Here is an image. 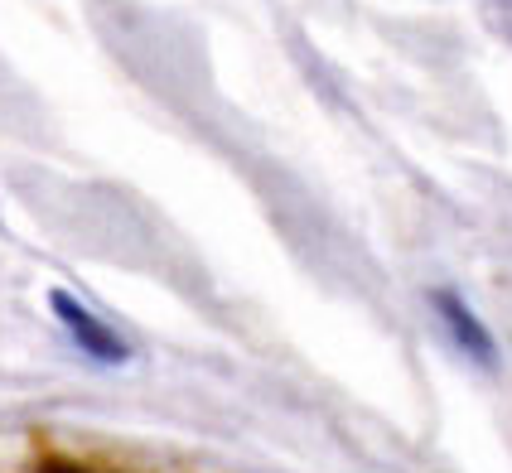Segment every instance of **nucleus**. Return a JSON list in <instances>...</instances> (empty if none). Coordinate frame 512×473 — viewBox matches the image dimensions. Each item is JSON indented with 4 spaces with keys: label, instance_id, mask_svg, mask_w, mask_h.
Wrapping results in <instances>:
<instances>
[{
    "label": "nucleus",
    "instance_id": "obj_1",
    "mask_svg": "<svg viewBox=\"0 0 512 473\" xmlns=\"http://www.w3.org/2000/svg\"><path fill=\"white\" fill-rule=\"evenodd\" d=\"M49 309H54V319L63 324V334L73 338V348H78L87 362H97V367H121V362H131V343L116 334L107 319H97L73 290H49Z\"/></svg>",
    "mask_w": 512,
    "mask_h": 473
},
{
    "label": "nucleus",
    "instance_id": "obj_2",
    "mask_svg": "<svg viewBox=\"0 0 512 473\" xmlns=\"http://www.w3.org/2000/svg\"><path fill=\"white\" fill-rule=\"evenodd\" d=\"M430 309H435V319L445 324L450 343H455L464 358L488 367V372H498V362H503L498 358V338L488 334V324L469 309L464 295H455V290H430Z\"/></svg>",
    "mask_w": 512,
    "mask_h": 473
}]
</instances>
